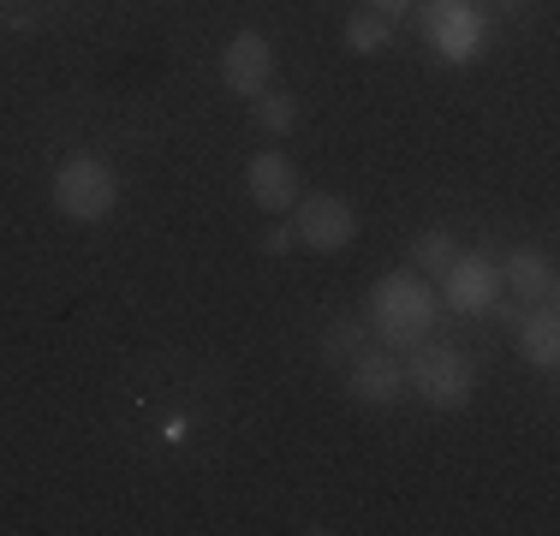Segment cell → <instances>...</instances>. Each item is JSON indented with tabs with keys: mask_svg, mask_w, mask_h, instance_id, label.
<instances>
[{
	"mask_svg": "<svg viewBox=\"0 0 560 536\" xmlns=\"http://www.w3.org/2000/svg\"><path fill=\"white\" fill-rule=\"evenodd\" d=\"M435 316H442V299H435V287L418 268H394V275H382L376 292H370V328L388 346H399V352L430 340Z\"/></svg>",
	"mask_w": 560,
	"mask_h": 536,
	"instance_id": "6da1fadb",
	"label": "cell"
},
{
	"mask_svg": "<svg viewBox=\"0 0 560 536\" xmlns=\"http://www.w3.org/2000/svg\"><path fill=\"white\" fill-rule=\"evenodd\" d=\"M48 197H55V209L66 214V221L96 226V221H108L114 203H119V179H114V167L96 150H78V155H66L55 167Z\"/></svg>",
	"mask_w": 560,
	"mask_h": 536,
	"instance_id": "7a4b0ae2",
	"label": "cell"
},
{
	"mask_svg": "<svg viewBox=\"0 0 560 536\" xmlns=\"http://www.w3.org/2000/svg\"><path fill=\"white\" fill-rule=\"evenodd\" d=\"M406 387L435 411H459V406H471V394H477V364L459 352V346L423 340V346H411Z\"/></svg>",
	"mask_w": 560,
	"mask_h": 536,
	"instance_id": "3957f363",
	"label": "cell"
},
{
	"mask_svg": "<svg viewBox=\"0 0 560 536\" xmlns=\"http://www.w3.org/2000/svg\"><path fill=\"white\" fill-rule=\"evenodd\" d=\"M423 43L442 54L447 66H471V60H483L489 24L471 0H430L423 7Z\"/></svg>",
	"mask_w": 560,
	"mask_h": 536,
	"instance_id": "277c9868",
	"label": "cell"
},
{
	"mask_svg": "<svg viewBox=\"0 0 560 536\" xmlns=\"http://www.w3.org/2000/svg\"><path fill=\"white\" fill-rule=\"evenodd\" d=\"M299 209V221H292V233H299V245H311L316 257H335V250H346L358 238V209L346 203V197H304V203H292Z\"/></svg>",
	"mask_w": 560,
	"mask_h": 536,
	"instance_id": "5b68a950",
	"label": "cell"
},
{
	"mask_svg": "<svg viewBox=\"0 0 560 536\" xmlns=\"http://www.w3.org/2000/svg\"><path fill=\"white\" fill-rule=\"evenodd\" d=\"M442 299H447V311H459V316H489V304L501 299V263H489L483 250L477 257H453V268L442 275Z\"/></svg>",
	"mask_w": 560,
	"mask_h": 536,
	"instance_id": "8992f818",
	"label": "cell"
},
{
	"mask_svg": "<svg viewBox=\"0 0 560 536\" xmlns=\"http://www.w3.org/2000/svg\"><path fill=\"white\" fill-rule=\"evenodd\" d=\"M269 78H275V48L262 43L257 31H238L233 43L221 48V84L233 90V96H262L269 90Z\"/></svg>",
	"mask_w": 560,
	"mask_h": 536,
	"instance_id": "52a82bcc",
	"label": "cell"
},
{
	"mask_svg": "<svg viewBox=\"0 0 560 536\" xmlns=\"http://www.w3.org/2000/svg\"><path fill=\"white\" fill-rule=\"evenodd\" d=\"M245 191H250L257 209L287 214L292 203H299V167H292L280 150H262V155H250V167H245Z\"/></svg>",
	"mask_w": 560,
	"mask_h": 536,
	"instance_id": "ba28073f",
	"label": "cell"
},
{
	"mask_svg": "<svg viewBox=\"0 0 560 536\" xmlns=\"http://www.w3.org/2000/svg\"><path fill=\"white\" fill-rule=\"evenodd\" d=\"M352 399L358 406H394L399 394H406V364L388 352H376V346H364V352L352 358Z\"/></svg>",
	"mask_w": 560,
	"mask_h": 536,
	"instance_id": "9c48e42d",
	"label": "cell"
},
{
	"mask_svg": "<svg viewBox=\"0 0 560 536\" xmlns=\"http://www.w3.org/2000/svg\"><path fill=\"white\" fill-rule=\"evenodd\" d=\"M501 292L530 299V304H549V299H555V257H549V250H537V245L506 250V263H501Z\"/></svg>",
	"mask_w": 560,
	"mask_h": 536,
	"instance_id": "30bf717a",
	"label": "cell"
},
{
	"mask_svg": "<svg viewBox=\"0 0 560 536\" xmlns=\"http://www.w3.org/2000/svg\"><path fill=\"white\" fill-rule=\"evenodd\" d=\"M513 334H518V358H525L530 370H555L560 364V316H555V299L537 304L530 316H518Z\"/></svg>",
	"mask_w": 560,
	"mask_h": 536,
	"instance_id": "8fae6325",
	"label": "cell"
},
{
	"mask_svg": "<svg viewBox=\"0 0 560 536\" xmlns=\"http://www.w3.org/2000/svg\"><path fill=\"white\" fill-rule=\"evenodd\" d=\"M453 257H459V245H453V233H442V226H430V233L411 245V268H418L423 280H442L453 268Z\"/></svg>",
	"mask_w": 560,
	"mask_h": 536,
	"instance_id": "7c38bea8",
	"label": "cell"
},
{
	"mask_svg": "<svg viewBox=\"0 0 560 536\" xmlns=\"http://www.w3.org/2000/svg\"><path fill=\"white\" fill-rule=\"evenodd\" d=\"M394 43V24L382 19V12H358V19H346V48L352 54H382Z\"/></svg>",
	"mask_w": 560,
	"mask_h": 536,
	"instance_id": "4fadbf2b",
	"label": "cell"
},
{
	"mask_svg": "<svg viewBox=\"0 0 560 536\" xmlns=\"http://www.w3.org/2000/svg\"><path fill=\"white\" fill-rule=\"evenodd\" d=\"M370 346V328L364 322H328V334H323V358H340V364H352L358 352Z\"/></svg>",
	"mask_w": 560,
	"mask_h": 536,
	"instance_id": "5bb4252c",
	"label": "cell"
},
{
	"mask_svg": "<svg viewBox=\"0 0 560 536\" xmlns=\"http://www.w3.org/2000/svg\"><path fill=\"white\" fill-rule=\"evenodd\" d=\"M250 102H257V126L275 131V138H287V131L299 126V102L292 96H269V90H262V96H250Z\"/></svg>",
	"mask_w": 560,
	"mask_h": 536,
	"instance_id": "9a60e30c",
	"label": "cell"
},
{
	"mask_svg": "<svg viewBox=\"0 0 560 536\" xmlns=\"http://www.w3.org/2000/svg\"><path fill=\"white\" fill-rule=\"evenodd\" d=\"M292 245H299V233H292V226H269V233H262V257H287Z\"/></svg>",
	"mask_w": 560,
	"mask_h": 536,
	"instance_id": "2e32d148",
	"label": "cell"
},
{
	"mask_svg": "<svg viewBox=\"0 0 560 536\" xmlns=\"http://www.w3.org/2000/svg\"><path fill=\"white\" fill-rule=\"evenodd\" d=\"M399 7H406V0H370V12H382V19H394Z\"/></svg>",
	"mask_w": 560,
	"mask_h": 536,
	"instance_id": "e0dca14e",
	"label": "cell"
}]
</instances>
